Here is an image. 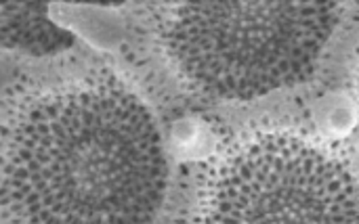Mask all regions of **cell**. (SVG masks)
Here are the masks:
<instances>
[{
  "label": "cell",
  "instance_id": "6da1fadb",
  "mask_svg": "<svg viewBox=\"0 0 359 224\" xmlns=\"http://www.w3.org/2000/svg\"><path fill=\"white\" fill-rule=\"evenodd\" d=\"M166 191L158 120L107 52L80 38L17 61L0 86V224H156Z\"/></svg>",
  "mask_w": 359,
  "mask_h": 224
},
{
  "label": "cell",
  "instance_id": "7a4b0ae2",
  "mask_svg": "<svg viewBox=\"0 0 359 224\" xmlns=\"http://www.w3.org/2000/svg\"><path fill=\"white\" fill-rule=\"evenodd\" d=\"M334 21V2H181L162 10L154 34L189 90L252 99L305 80Z\"/></svg>",
  "mask_w": 359,
  "mask_h": 224
},
{
  "label": "cell",
  "instance_id": "3957f363",
  "mask_svg": "<svg viewBox=\"0 0 359 224\" xmlns=\"http://www.w3.org/2000/svg\"><path fill=\"white\" fill-rule=\"evenodd\" d=\"M194 224H359V183L324 147L261 132L208 168Z\"/></svg>",
  "mask_w": 359,
  "mask_h": 224
},
{
  "label": "cell",
  "instance_id": "277c9868",
  "mask_svg": "<svg viewBox=\"0 0 359 224\" xmlns=\"http://www.w3.org/2000/svg\"><path fill=\"white\" fill-rule=\"evenodd\" d=\"M80 34L55 17L48 2H0V52L21 61L57 57L80 42Z\"/></svg>",
  "mask_w": 359,
  "mask_h": 224
}]
</instances>
